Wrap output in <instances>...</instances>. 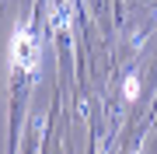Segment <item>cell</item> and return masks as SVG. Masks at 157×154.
Instances as JSON below:
<instances>
[{"mask_svg":"<svg viewBox=\"0 0 157 154\" xmlns=\"http://www.w3.org/2000/svg\"><path fill=\"white\" fill-rule=\"evenodd\" d=\"M11 56H14L17 67H21V63H35V42L25 32H17V39H14V46H11Z\"/></svg>","mask_w":157,"mask_h":154,"instance_id":"6da1fadb","label":"cell"},{"mask_svg":"<svg viewBox=\"0 0 157 154\" xmlns=\"http://www.w3.org/2000/svg\"><path fill=\"white\" fill-rule=\"evenodd\" d=\"M133 95H136V81L129 77V81H126V98H133Z\"/></svg>","mask_w":157,"mask_h":154,"instance_id":"7a4b0ae2","label":"cell"}]
</instances>
